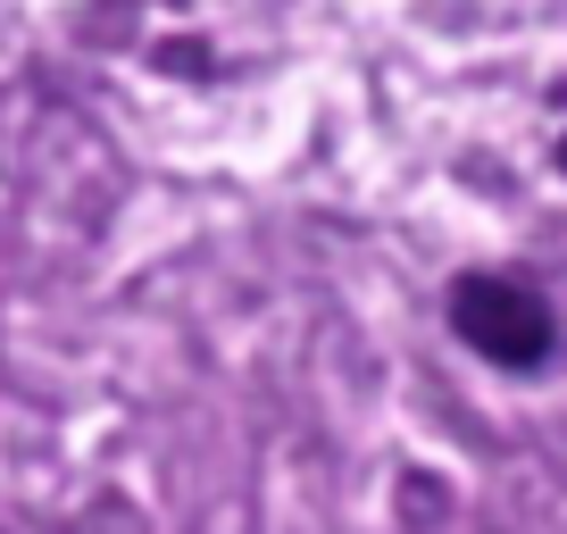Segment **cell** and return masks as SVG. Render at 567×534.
<instances>
[{"mask_svg":"<svg viewBox=\"0 0 567 534\" xmlns=\"http://www.w3.org/2000/svg\"><path fill=\"white\" fill-rule=\"evenodd\" d=\"M451 335L467 342L493 368H543L559 351V318L534 285H509V276H460L451 285Z\"/></svg>","mask_w":567,"mask_h":534,"instance_id":"cell-1","label":"cell"}]
</instances>
